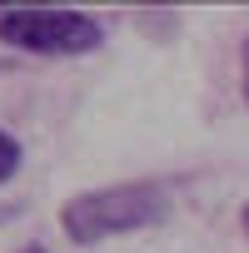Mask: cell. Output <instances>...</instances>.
I'll return each instance as SVG.
<instances>
[{"label":"cell","instance_id":"2","mask_svg":"<svg viewBox=\"0 0 249 253\" xmlns=\"http://www.w3.org/2000/svg\"><path fill=\"white\" fill-rule=\"evenodd\" d=\"M0 40L30 55H85L105 40V25L85 10L20 5V10H0Z\"/></svg>","mask_w":249,"mask_h":253},{"label":"cell","instance_id":"4","mask_svg":"<svg viewBox=\"0 0 249 253\" xmlns=\"http://www.w3.org/2000/svg\"><path fill=\"white\" fill-rule=\"evenodd\" d=\"M244 104H249V35H244Z\"/></svg>","mask_w":249,"mask_h":253},{"label":"cell","instance_id":"1","mask_svg":"<svg viewBox=\"0 0 249 253\" xmlns=\"http://www.w3.org/2000/svg\"><path fill=\"white\" fill-rule=\"evenodd\" d=\"M170 209H175V199L155 179H145V184H110V189H85V194L65 199L60 228L70 233V243L90 248V243H105V238H120V233L155 228V223L170 218Z\"/></svg>","mask_w":249,"mask_h":253},{"label":"cell","instance_id":"6","mask_svg":"<svg viewBox=\"0 0 249 253\" xmlns=\"http://www.w3.org/2000/svg\"><path fill=\"white\" fill-rule=\"evenodd\" d=\"M244 233H249V204H244Z\"/></svg>","mask_w":249,"mask_h":253},{"label":"cell","instance_id":"5","mask_svg":"<svg viewBox=\"0 0 249 253\" xmlns=\"http://www.w3.org/2000/svg\"><path fill=\"white\" fill-rule=\"evenodd\" d=\"M20 253H50V248H40V243H25V248H20Z\"/></svg>","mask_w":249,"mask_h":253},{"label":"cell","instance_id":"3","mask_svg":"<svg viewBox=\"0 0 249 253\" xmlns=\"http://www.w3.org/2000/svg\"><path fill=\"white\" fill-rule=\"evenodd\" d=\"M15 169H20V139L0 129V184H5V179H10Z\"/></svg>","mask_w":249,"mask_h":253}]
</instances>
